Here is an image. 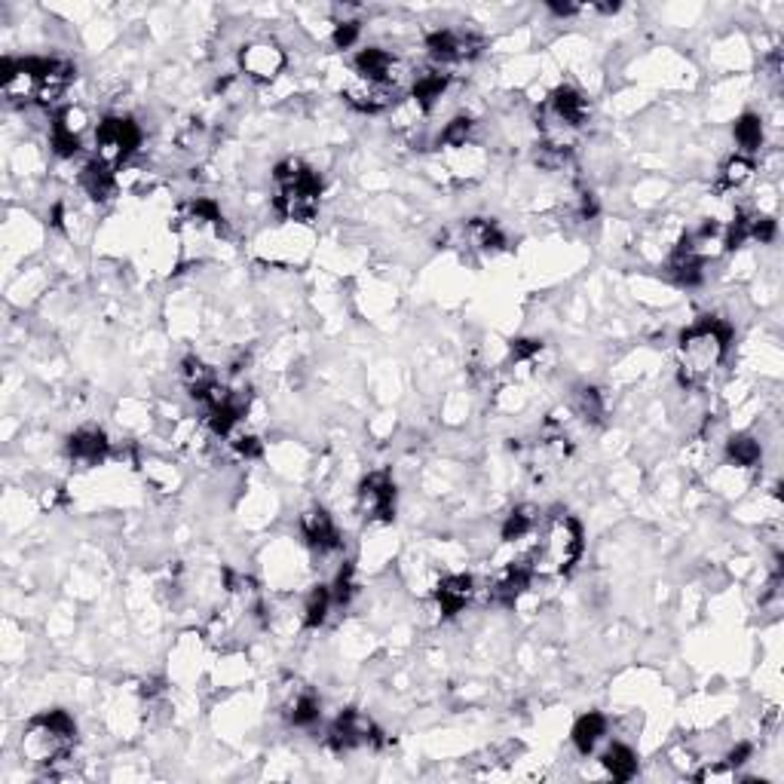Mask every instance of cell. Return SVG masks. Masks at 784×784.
<instances>
[{"label":"cell","mask_w":784,"mask_h":784,"mask_svg":"<svg viewBox=\"0 0 784 784\" xmlns=\"http://www.w3.org/2000/svg\"><path fill=\"white\" fill-rule=\"evenodd\" d=\"M732 343V325L717 316H702L677 340V374L686 389L705 386L723 365Z\"/></svg>","instance_id":"6da1fadb"},{"label":"cell","mask_w":784,"mask_h":784,"mask_svg":"<svg viewBox=\"0 0 784 784\" xmlns=\"http://www.w3.org/2000/svg\"><path fill=\"white\" fill-rule=\"evenodd\" d=\"M536 543H533V579H561L567 576L579 555H582V527L573 515L555 512L549 515L536 530Z\"/></svg>","instance_id":"7a4b0ae2"},{"label":"cell","mask_w":784,"mask_h":784,"mask_svg":"<svg viewBox=\"0 0 784 784\" xmlns=\"http://www.w3.org/2000/svg\"><path fill=\"white\" fill-rule=\"evenodd\" d=\"M77 723L68 711H43L28 720L19 739V751L31 766L53 769L59 760L74 754Z\"/></svg>","instance_id":"3957f363"},{"label":"cell","mask_w":784,"mask_h":784,"mask_svg":"<svg viewBox=\"0 0 784 784\" xmlns=\"http://www.w3.org/2000/svg\"><path fill=\"white\" fill-rule=\"evenodd\" d=\"M141 147V129L132 117L111 114L95 129V160L111 169H120Z\"/></svg>","instance_id":"277c9868"},{"label":"cell","mask_w":784,"mask_h":784,"mask_svg":"<svg viewBox=\"0 0 784 784\" xmlns=\"http://www.w3.org/2000/svg\"><path fill=\"white\" fill-rule=\"evenodd\" d=\"M319 203H322V178L310 169L304 178L291 181V184H279L276 187V215L282 221H294V224H307L319 215Z\"/></svg>","instance_id":"5b68a950"},{"label":"cell","mask_w":784,"mask_h":784,"mask_svg":"<svg viewBox=\"0 0 784 784\" xmlns=\"http://www.w3.org/2000/svg\"><path fill=\"white\" fill-rule=\"evenodd\" d=\"M288 65L285 49L273 40H252L239 49V71L255 83H273Z\"/></svg>","instance_id":"8992f818"},{"label":"cell","mask_w":784,"mask_h":784,"mask_svg":"<svg viewBox=\"0 0 784 784\" xmlns=\"http://www.w3.org/2000/svg\"><path fill=\"white\" fill-rule=\"evenodd\" d=\"M356 503L365 521L389 524L396 515V484L389 481L386 472H371L356 490Z\"/></svg>","instance_id":"52a82bcc"},{"label":"cell","mask_w":784,"mask_h":784,"mask_svg":"<svg viewBox=\"0 0 784 784\" xmlns=\"http://www.w3.org/2000/svg\"><path fill=\"white\" fill-rule=\"evenodd\" d=\"M396 95L399 89H392L389 83H377V80H365V77H353L343 89V98L347 105L362 111V114H380L396 108Z\"/></svg>","instance_id":"ba28073f"},{"label":"cell","mask_w":784,"mask_h":784,"mask_svg":"<svg viewBox=\"0 0 784 784\" xmlns=\"http://www.w3.org/2000/svg\"><path fill=\"white\" fill-rule=\"evenodd\" d=\"M478 595L475 588V579L466 576V573H457V576H445L438 585H435V604H438V613L441 616H457L463 613Z\"/></svg>","instance_id":"9c48e42d"},{"label":"cell","mask_w":784,"mask_h":784,"mask_svg":"<svg viewBox=\"0 0 784 784\" xmlns=\"http://www.w3.org/2000/svg\"><path fill=\"white\" fill-rule=\"evenodd\" d=\"M301 530L307 536V543L319 552V555H331L340 549V533H337V524L334 518L325 512V509H310L304 518H301Z\"/></svg>","instance_id":"30bf717a"},{"label":"cell","mask_w":784,"mask_h":784,"mask_svg":"<svg viewBox=\"0 0 784 784\" xmlns=\"http://www.w3.org/2000/svg\"><path fill=\"white\" fill-rule=\"evenodd\" d=\"M111 441L102 429H80L68 438V457L80 466H95L108 457Z\"/></svg>","instance_id":"8fae6325"},{"label":"cell","mask_w":784,"mask_h":784,"mask_svg":"<svg viewBox=\"0 0 784 784\" xmlns=\"http://www.w3.org/2000/svg\"><path fill=\"white\" fill-rule=\"evenodd\" d=\"M604 735H607V717L598 714V711H588L582 714L576 723H573V732H570V739H573V748L588 757L592 754L601 742H604Z\"/></svg>","instance_id":"7c38bea8"},{"label":"cell","mask_w":784,"mask_h":784,"mask_svg":"<svg viewBox=\"0 0 784 784\" xmlns=\"http://www.w3.org/2000/svg\"><path fill=\"white\" fill-rule=\"evenodd\" d=\"M463 245H472V249H481V252H497L506 245V239H503V230L490 218H472L463 227Z\"/></svg>","instance_id":"4fadbf2b"},{"label":"cell","mask_w":784,"mask_h":784,"mask_svg":"<svg viewBox=\"0 0 784 784\" xmlns=\"http://www.w3.org/2000/svg\"><path fill=\"white\" fill-rule=\"evenodd\" d=\"M754 178H757V163H754V157L735 154V157H729V160L723 163V169H720V190L739 193V190H745Z\"/></svg>","instance_id":"5bb4252c"},{"label":"cell","mask_w":784,"mask_h":784,"mask_svg":"<svg viewBox=\"0 0 784 784\" xmlns=\"http://www.w3.org/2000/svg\"><path fill=\"white\" fill-rule=\"evenodd\" d=\"M598 766H601V775H604V778L628 781V778H634V772H637V757H634V751H631L628 745H610V748L601 754Z\"/></svg>","instance_id":"9a60e30c"},{"label":"cell","mask_w":784,"mask_h":784,"mask_svg":"<svg viewBox=\"0 0 784 784\" xmlns=\"http://www.w3.org/2000/svg\"><path fill=\"white\" fill-rule=\"evenodd\" d=\"M726 460L735 469H754L763 460V448L754 435H732L726 441Z\"/></svg>","instance_id":"2e32d148"},{"label":"cell","mask_w":784,"mask_h":784,"mask_svg":"<svg viewBox=\"0 0 784 784\" xmlns=\"http://www.w3.org/2000/svg\"><path fill=\"white\" fill-rule=\"evenodd\" d=\"M732 135H735V144H739V154L745 157H754L760 147H763V120L757 114H742L739 120H735L732 126Z\"/></svg>","instance_id":"e0dca14e"},{"label":"cell","mask_w":784,"mask_h":784,"mask_svg":"<svg viewBox=\"0 0 784 784\" xmlns=\"http://www.w3.org/2000/svg\"><path fill=\"white\" fill-rule=\"evenodd\" d=\"M331 607H334L331 588H328V585L313 588V592L307 595V604H304V625H307V628H319V625L328 619Z\"/></svg>","instance_id":"ac0fdd59"},{"label":"cell","mask_w":784,"mask_h":784,"mask_svg":"<svg viewBox=\"0 0 784 784\" xmlns=\"http://www.w3.org/2000/svg\"><path fill=\"white\" fill-rule=\"evenodd\" d=\"M573 411H576L582 420L598 423V420L604 417V399H601V392L592 389V386H582L576 396H573Z\"/></svg>","instance_id":"d6986e66"},{"label":"cell","mask_w":784,"mask_h":784,"mask_svg":"<svg viewBox=\"0 0 784 784\" xmlns=\"http://www.w3.org/2000/svg\"><path fill=\"white\" fill-rule=\"evenodd\" d=\"M359 34H362V25L356 19H340V22H334L331 40L337 49H350V46H356Z\"/></svg>","instance_id":"ffe728a7"},{"label":"cell","mask_w":784,"mask_h":784,"mask_svg":"<svg viewBox=\"0 0 784 784\" xmlns=\"http://www.w3.org/2000/svg\"><path fill=\"white\" fill-rule=\"evenodd\" d=\"M739 769H732L726 760H714L711 766L696 772V781H739Z\"/></svg>","instance_id":"44dd1931"}]
</instances>
